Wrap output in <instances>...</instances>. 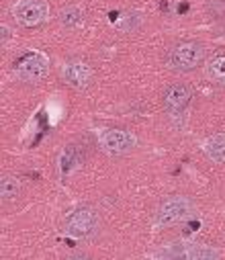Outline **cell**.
<instances>
[{"instance_id":"cell-4","label":"cell","mask_w":225,"mask_h":260,"mask_svg":"<svg viewBox=\"0 0 225 260\" xmlns=\"http://www.w3.org/2000/svg\"><path fill=\"white\" fill-rule=\"evenodd\" d=\"M13 74L21 82H39L49 74V59L41 51H25L15 61Z\"/></svg>"},{"instance_id":"cell-11","label":"cell","mask_w":225,"mask_h":260,"mask_svg":"<svg viewBox=\"0 0 225 260\" xmlns=\"http://www.w3.org/2000/svg\"><path fill=\"white\" fill-rule=\"evenodd\" d=\"M82 162V156L78 152L76 146H68L63 152H61V158H59V172L61 176H68L70 172H74Z\"/></svg>"},{"instance_id":"cell-13","label":"cell","mask_w":225,"mask_h":260,"mask_svg":"<svg viewBox=\"0 0 225 260\" xmlns=\"http://www.w3.org/2000/svg\"><path fill=\"white\" fill-rule=\"evenodd\" d=\"M21 194V180L17 176H5L0 180V197L3 201H13Z\"/></svg>"},{"instance_id":"cell-7","label":"cell","mask_w":225,"mask_h":260,"mask_svg":"<svg viewBox=\"0 0 225 260\" xmlns=\"http://www.w3.org/2000/svg\"><path fill=\"white\" fill-rule=\"evenodd\" d=\"M15 21L23 27H37L47 21L49 5L43 0H17L11 9Z\"/></svg>"},{"instance_id":"cell-1","label":"cell","mask_w":225,"mask_h":260,"mask_svg":"<svg viewBox=\"0 0 225 260\" xmlns=\"http://www.w3.org/2000/svg\"><path fill=\"white\" fill-rule=\"evenodd\" d=\"M197 211V205L190 197L186 194H172V197L164 199L154 215V225L156 228H170L176 223L186 221L188 217H192Z\"/></svg>"},{"instance_id":"cell-9","label":"cell","mask_w":225,"mask_h":260,"mask_svg":"<svg viewBox=\"0 0 225 260\" xmlns=\"http://www.w3.org/2000/svg\"><path fill=\"white\" fill-rule=\"evenodd\" d=\"M192 96H195V92H192V88H190L188 84H184V82H174V84L166 86V90L162 92V105H164V109H166L168 113L180 115V113L190 105Z\"/></svg>"},{"instance_id":"cell-10","label":"cell","mask_w":225,"mask_h":260,"mask_svg":"<svg viewBox=\"0 0 225 260\" xmlns=\"http://www.w3.org/2000/svg\"><path fill=\"white\" fill-rule=\"evenodd\" d=\"M205 154L217 162V164H225V134H215L211 136L205 144H203Z\"/></svg>"},{"instance_id":"cell-15","label":"cell","mask_w":225,"mask_h":260,"mask_svg":"<svg viewBox=\"0 0 225 260\" xmlns=\"http://www.w3.org/2000/svg\"><path fill=\"white\" fill-rule=\"evenodd\" d=\"M139 23H141V19H139L135 13H127V15H123L121 21L117 23V29H119V31H133V29L139 27Z\"/></svg>"},{"instance_id":"cell-12","label":"cell","mask_w":225,"mask_h":260,"mask_svg":"<svg viewBox=\"0 0 225 260\" xmlns=\"http://www.w3.org/2000/svg\"><path fill=\"white\" fill-rule=\"evenodd\" d=\"M82 21H84V11L76 5H70V7L59 11V23L66 29H76L82 25Z\"/></svg>"},{"instance_id":"cell-2","label":"cell","mask_w":225,"mask_h":260,"mask_svg":"<svg viewBox=\"0 0 225 260\" xmlns=\"http://www.w3.org/2000/svg\"><path fill=\"white\" fill-rule=\"evenodd\" d=\"M63 230L68 236L78 238V240H90L99 234L101 230V215L97 213V209L92 207H78L74 209L66 221H63Z\"/></svg>"},{"instance_id":"cell-14","label":"cell","mask_w":225,"mask_h":260,"mask_svg":"<svg viewBox=\"0 0 225 260\" xmlns=\"http://www.w3.org/2000/svg\"><path fill=\"white\" fill-rule=\"evenodd\" d=\"M207 76L217 84H225V55H217L209 61Z\"/></svg>"},{"instance_id":"cell-16","label":"cell","mask_w":225,"mask_h":260,"mask_svg":"<svg viewBox=\"0 0 225 260\" xmlns=\"http://www.w3.org/2000/svg\"><path fill=\"white\" fill-rule=\"evenodd\" d=\"M7 39H9V27L5 25V27H3V41H7Z\"/></svg>"},{"instance_id":"cell-8","label":"cell","mask_w":225,"mask_h":260,"mask_svg":"<svg viewBox=\"0 0 225 260\" xmlns=\"http://www.w3.org/2000/svg\"><path fill=\"white\" fill-rule=\"evenodd\" d=\"M61 78L72 88L86 90L94 82V70L82 59H70L61 66Z\"/></svg>"},{"instance_id":"cell-5","label":"cell","mask_w":225,"mask_h":260,"mask_svg":"<svg viewBox=\"0 0 225 260\" xmlns=\"http://www.w3.org/2000/svg\"><path fill=\"white\" fill-rule=\"evenodd\" d=\"M156 256L184 258V260H217L221 258V250L209 244H199V242H172L166 248H160Z\"/></svg>"},{"instance_id":"cell-3","label":"cell","mask_w":225,"mask_h":260,"mask_svg":"<svg viewBox=\"0 0 225 260\" xmlns=\"http://www.w3.org/2000/svg\"><path fill=\"white\" fill-rule=\"evenodd\" d=\"M205 59V47L199 41H182L168 51V66L174 72H192Z\"/></svg>"},{"instance_id":"cell-6","label":"cell","mask_w":225,"mask_h":260,"mask_svg":"<svg viewBox=\"0 0 225 260\" xmlns=\"http://www.w3.org/2000/svg\"><path fill=\"white\" fill-rule=\"evenodd\" d=\"M99 146L109 154V156H125L135 150L137 138L121 127H107L99 129Z\"/></svg>"}]
</instances>
